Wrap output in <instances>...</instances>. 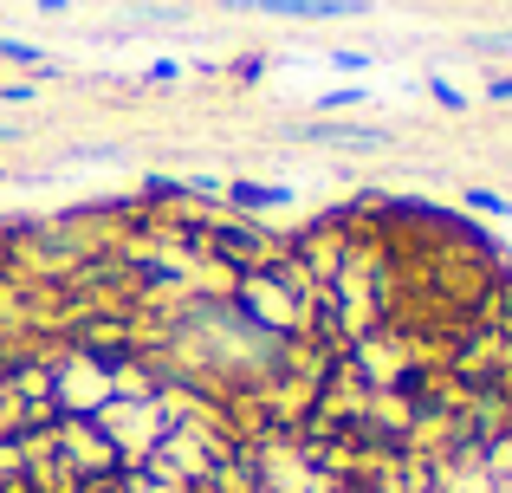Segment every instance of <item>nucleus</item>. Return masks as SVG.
<instances>
[{
    "mask_svg": "<svg viewBox=\"0 0 512 493\" xmlns=\"http://www.w3.org/2000/svg\"><path fill=\"white\" fill-rule=\"evenodd\" d=\"M240 13H273V20H357L363 0H234Z\"/></svg>",
    "mask_w": 512,
    "mask_h": 493,
    "instance_id": "f257e3e1",
    "label": "nucleus"
},
{
    "mask_svg": "<svg viewBox=\"0 0 512 493\" xmlns=\"http://www.w3.org/2000/svg\"><path fill=\"white\" fill-rule=\"evenodd\" d=\"M0 59L7 65H26V72H52V59L39 46H20V39H0Z\"/></svg>",
    "mask_w": 512,
    "mask_h": 493,
    "instance_id": "f03ea898",
    "label": "nucleus"
},
{
    "mask_svg": "<svg viewBox=\"0 0 512 493\" xmlns=\"http://www.w3.org/2000/svg\"><path fill=\"white\" fill-rule=\"evenodd\" d=\"M33 98V85H0V104H26Z\"/></svg>",
    "mask_w": 512,
    "mask_h": 493,
    "instance_id": "7ed1b4c3",
    "label": "nucleus"
},
{
    "mask_svg": "<svg viewBox=\"0 0 512 493\" xmlns=\"http://www.w3.org/2000/svg\"><path fill=\"white\" fill-rule=\"evenodd\" d=\"M480 46H493V52H512V33H493V39H480Z\"/></svg>",
    "mask_w": 512,
    "mask_h": 493,
    "instance_id": "20e7f679",
    "label": "nucleus"
}]
</instances>
